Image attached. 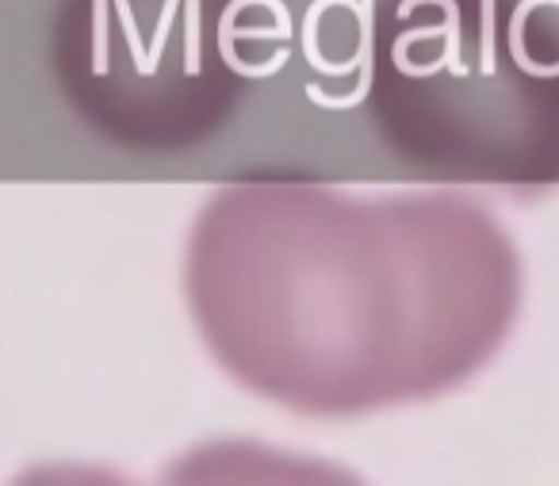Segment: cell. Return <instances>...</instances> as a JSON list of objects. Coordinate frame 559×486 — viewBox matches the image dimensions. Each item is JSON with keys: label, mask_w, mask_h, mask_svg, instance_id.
Masks as SVG:
<instances>
[{"label": "cell", "mask_w": 559, "mask_h": 486, "mask_svg": "<svg viewBox=\"0 0 559 486\" xmlns=\"http://www.w3.org/2000/svg\"><path fill=\"white\" fill-rule=\"evenodd\" d=\"M521 253L460 192L349 195L246 177L200 208L185 299L211 360L249 394L337 422L433 402L510 341Z\"/></svg>", "instance_id": "cell-1"}, {"label": "cell", "mask_w": 559, "mask_h": 486, "mask_svg": "<svg viewBox=\"0 0 559 486\" xmlns=\"http://www.w3.org/2000/svg\"><path fill=\"white\" fill-rule=\"evenodd\" d=\"M365 111L437 185L559 188V0H376Z\"/></svg>", "instance_id": "cell-2"}, {"label": "cell", "mask_w": 559, "mask_h": 486, "mask_svg": "<svg viewBox=\"0 0 559 486\" xmlns=\"http://www.w3.org/2000/svg\"><path fill=\"white\" fill-rule=\"evenodd\" d=\"M284 43V20L261 0H58L50 73L100 142L185 154L234 123Z\"/></svg>", "instance_id": "cell-3"}]
</instances>
